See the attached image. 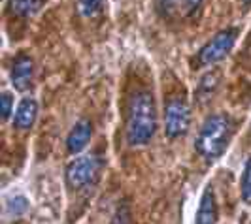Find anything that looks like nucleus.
<instances>
[{"label":"nucleus","instance_id":"423d86ee","mask_svg":"<svg viewBox=\"0 0 251 224\" xmlns=\"http://www.w3.org/2000/svg\"><path fill=\"white\" fill-rule=\"evenodd\" d=\"M202 0H157V8L164 19L179 21L187 19L201 8Z\"/></svg>","mask_w":251,"mask_h":224},{"label":"nucleus","instance_id":"9d476101","mask_svg":"<svg viewBox=\"0 0 251 224\" xmlns=\"http://www.w3.org/2000/svg\"><path fill=\"white\" fill-rule=\"evenodd\" d=\"M217 202H215V194L212 188H208L201 200V207L197 213V224H215L217 223Z\"/></svg>","mask_w":251,"mask_h":224},{"label":"nucleus","instance_id":"7ed1b4c3","mask_svg":"<svg viewBox=\"0 0 251 224\" xmlns=\"http://www.w3.org/2000/svg\"><path fill=\"white\" fill-rule=\"evenodd\" d=\"M102 162L97 157H81L75 158L68 170H66V181L72 188H83L89 187L97 181L100 174Z\"/></svg>","mask_w":251,"mask_h":224},{"label":"nucleus","instance_id":"39448f33","mask_svg":"<svg viewBox=\"0 0 251 224\" xmlns=\"http://www.w3.org/2000/svg\"><path fill=\"white\" fill-rule=\"evenodd\" d=\"M191 125V110L183 100H170L164 112V134L168 137H179L189 130Z\"/></svg>","mask_w":251,"mask_h":224},{"label":"nucleus","instance_id":"dca6fc26","mask_svg":"<svg viewBox=\"0 0 251 224\" xmlns=\"http://www.w3.org/2000/svg\"><path fill=\"white\" fill-rule=\"evenodd\" d=\"M242 2H244L246 6H251V0H242Z\"/></svg>","mask_w":251,"mask_h":224},{"label":"nucleus","instance_id":"4468645a","mask_svg":"<svg viewBox=\"0 0 251 224\" xmlns=\"http://www.w3.org/2000/svg\"><path fill=\"white\" fill-rule=\"evenodd\" d=\"M26 207H28V203H26V200L23 198V196L12 198L10 200V203H8V209H10V213H13V215H21V213H25Z\"/></svg>","mask_w":251,"mask_h":224},{"label":"nucleus","instance_id":"9b49d317","mask_svg":"<svg viewBox=\"0 0 251 224\" xmlns=\"http://www.w3.org/2000/svg\"><path fill=\"white\" fill-rule=\"evenodd\" d=\"M44 0H10V10L19 17H32L42 10Z\"/></svg>","mask_w":251,"mask_h":224},{"label":"nucleus","instance_id":"20e7f679","mask_svg":"<svg viewBox=\"0 0 251 224\" xmlns=\"http://www.w3.org/2000/svg\"><path fill=\"white\" fill-rule=\"evenodd\" d=\"M236 42V30L234 28H226L217 32L199 53V64L202 66H210V64L219 63L221 59H225L226 53L232 49Z\"/></svg>","mask_w":251,"mask_h":224},{"label":"nucleus","instance_id":"2eb2a0df","mask_svg":"<svg viewBox=\"0 0 251 224\" xmlns=\"http://www.w3.org/2000/svg\"><path fill=\"white\" fill-rule=\"evenodd\" d=\"M0 102H2V119L6 121L10 117V113H12V96L8 92H2Z\"/></svg>","mask_w":251,"mask_h":224},{"label":"nucleus","instance_id":"6e6552de","mask_svg":"<svg viewBox=\"0 0 251 224\" xmlns=\"http://www.w3.org/2000/svg\"><path fill=\"white\" fill-rule=\"evenodd\" d=\"M93 136V126L89 121H79L75 123L74 128L70 130V134L66 137V149L70 155H77L87 147L89 139Z\"/></svg>","mask_w":251,"mask_h":224},{"label":"nucleus","instance_id":"f8f14e48","mask_svg":"<svg viewBox=\"0 0 251 224\" xmlns=\"http://www.w3.org/2000/svg\"><path fill=\"white\" fill-rule=\"evenodd\" d=\"M77 12L83 17H95L97 13L100 12L102 0H77Z\"/></svg>","mask_w":251,"mask_h":224},{"label":"nucleus","instance_id":"0eeeda50","mask_svg":"<svg viewBox=\"0 0 251 224\" xmlns=\"http://www.w3.org/2000/svg\"><path fill=\"white\" fill-rule=\"evenodd\" d=\"M32 75H34V63L30 57L21 55L12 68V85L17 90H26L32 85Z\"/></svg>","mask_w":251,"mask_h":224},{"label":"nucleus","instance_id":"f257e3e1","mask_svg":"<svg viewBox=\"0 0 251 224\" xmlns=\"http://www.w3.org/2000/svg\"><path fill=\"white\" fill-rule=\"evenodd\" d=\"M157 132V108L153 94L138 90L128 102L126 115V143L130 147L148 145Z\"/></svg>","mask_w":251,"mask_h":224},{"label":"nucleus","instance_id":"1a4fd4ad","mask_svg":"<svg viewBox=\"0 0 251 224\" xmlns=\"http://www.w3.org/2000/svg\"><path fill=\"white\" fill-rule=\"evenodd\" d=\"M38 115V104L34 98H23L17 106V112L13 117V126L19 130H28L34 125Z\"/></svg>","mask_w":251,"mask_h":224},{"label":"nucleus","instance_id":"ddd939ff","mask_svg":"<svg viewBox=\"0 0 251 224\" xmlns=\"http://www.w3.org/2000/svg\"><path fill=\"white\" fill-rule=\"evenodd\" d=\"M242 198L251 205V158L246 162V170L242 175Z\"/></svg>","mask_w":251,"mask_h":224},{"label":"nucleus","instance_id":"f03ea898","mask_svg":"<svg viewBox=\"0 0 251 224\" xmlns=\"http://www.w3.org/2000/svg\"><path fill=\"white\" fill-rule=\"evenodd\" d=\"M228 137H230V119L223 113H215L204 121L195 147L204 158L215 160L225 153Z\"/></svg>","mask_w":251,"mask_h":224}]
</instances>
